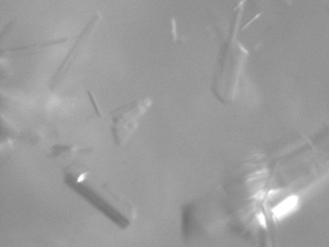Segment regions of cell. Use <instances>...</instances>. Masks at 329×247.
Masks as SVG:
<instances>
[{
  "mask_svg": "<svg viewBox=\"0 0 329 247\" xmlns=\"http://www.w3.org/2000/svg\"><path fill=\"white\" fill-rule=\"evenodd\" d=\"M64 181L119 229H128L135 220L136 208L133 203L87 167L78 164L66 167Z\"/></svg>",
  "mask_w": 329,
  "mask_h": 247,
  "instance_id": "obj_1",
  "label": "cell"
},
{
  "mask_svg": "<svg viewBox=\"0 0 329 247\" xmlns=\"http://www.w3.org/2000/svg\"><path fill=\"white\" fill-rule=\"evenodd\" d=\"M100 20H101V14L100 13L94 14L93 17L90 19V21L88 22V24L86 25V27L84 28V30L77 36L76 40L74 42L71 49L65 56L64 60L59 65L56 72L53 74V76L50 79L49 86L52 91H56L62 85V83L67 77L68 73L71 71L74 64L81 57L83 52L87 48L88 44L90 43Z\"/></svg>",
  "mask_w": 329,
  "mask_h": 247,
  "instance_id": "obj_4",
  "label": "cell"
},
{
  "mask_svg": "<svg viewBox=\"0 0 329 247\" xmlns=\"http://www.w3.org/2000/svg\"><path fill=\"white\" fill-rule=\"evenodd\" d=\"M246 0H241L233 13L229 34L221 45L213 74L211 91L218 101L230 104L241 91L249 53L240 40V29Z\"/></svg>",
  "mask_w": 329,
  "mask_h": 247,
  "instance_id": "obj_2",
  "label": "cell"
},
{
  "mask_svg": "<svg viewBox=\"0 0 329 247\" xmlns=\"http://www.w3.org/2000/svg\"><path fill=\"white\" fill-rule=\"evenodd\" d=\"M151 104L150 98H142L117 107L110 112L112 119L110 130L114 143L118 148L124 147L131 139Z\"/></svg>",
  "mask_w": 329,
  "mask_h": 247,
  "instance_id": "obj_3",
  "label": "cell"
}]
</instances>
